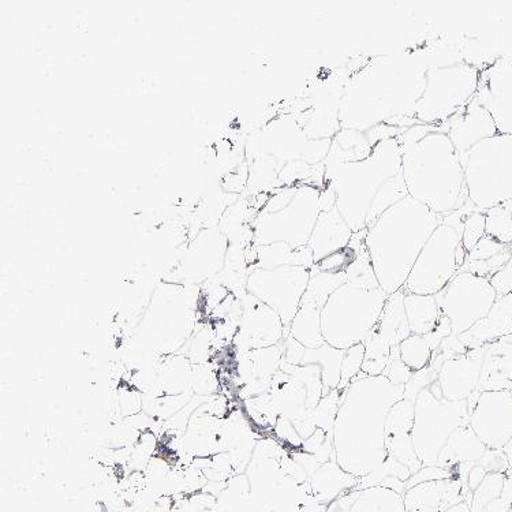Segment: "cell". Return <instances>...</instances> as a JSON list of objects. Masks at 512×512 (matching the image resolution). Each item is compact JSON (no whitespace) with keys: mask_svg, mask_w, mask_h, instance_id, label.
Segmentation results:
<instances>
[{"mask_svg":"<svg viewBox=\"0 0 512 512\" xmlns=\"http://www.w3.org/2000/svg\"><path fill=\"white\" fill-rule=\"evenodd\" d=\"M428 67L413 55L372 59L345 87L339 111L342 129L368 132L380 125H418L414 114Z\"/></svg>","mask_w":512,"mask_h":512,"instance_id":"1","label":"cell"},{"mask_svg":"<svg viewBox=\"0 0 512 512\" xmlns=\"http://www.w3.org/2000/svg\"><path fill=\"white\" fill-rule=\"evenodd\" d=\"M405 386L386 376L355 380L340 395L334 429L336 462L362 478L386 461V421L391 407L403 399Z\"/></svg>","mask_w":512,"mask_h":512,"instance_id":"2","label":"cell"},{"mask_svg":"<svg viewBox=\"0 0 512 512\" xmlns=\"http://www.w3.org/2000/svg\"><path fill=\"white\" fill-rule=\"evenodd\" d=\"M325 168V185L353 233L368 230L407 194L398 137L377 142L368 158Z\"/></svg>","mask_w":512,"mask_h":512,"instance_id":"3","label":"cell"},{"mask_svg":"<svg viewBox=\"0 0 512 512\" xmlns=\"http://www.w3.org/2000/svg\"><path fill=\"white\" fill-rule=\"evenodd\" d=\"M407 194L447 216L469 201L461 155L442 126L414 125L398 137Z\"/></svg>","mask_w":512,"mask_h":512,"instance_id":"4","label":"cell"},{"mask_svg":"<svg viewBox=\"0 0 512 512\" xmlns=\"http://www.w3.org/2000/svg\"><path fill=\"white\" fill-rule=\"evenodd\" d=\"M443 216L410 196L388 209L366 230L365 246L381 289H403L411 269Z\"/></svg>","mask_w":512,"mask_h":512,"instance_id":"5","label":"cell"},{"mask_svg":"<svg viewBox=\"0 0 512 512\" xmlns=\"http://www.w3.org/2000/svg\"><path fill=\"white\" fill-rule=\"evenodd\" d=\"M321 190L312 185L283 186L274 190L252 223L254 246H308L321 213Z\"/></svg>","mask_w":512,"mask_h":512,"instance_id":"6","label":"cell"},{"mask_svg":"<svg viewBox=\"0 0 512 512\" xmlns=\"http://www.w3.org/2000/svg\"><path fill=\"white\" fill-rule=\"evenodd\" d=\"M472 205L467 201L458 211L443 216L411 269L403 286L406 294L436 295L459 274L467 259L462 244L463 226Z\"/></svg>","mask_w":512,"mask_h":512,"instance_id":"7","label":"cell"},{"mask_svg":"<svg viewBox=\"0 0 512 512\" xmlns=\"http://www.w3.org/2000/svg\"><path fill=\"white\" fill-rule=\"evenodd\" d=\"M388 294L381 289L340 286L321 309V331L325 343L347 350L364 342L379 324Z\"/></svg>","mask_w":512,"mask_h":512,"instance_id":"8","label":"cell"},{"mask_svg":"<svg viewBox=\"0 0 512 512\" xmlns=\"http://www.w3.org/2000/svg\"><path fill=\"white\" fill-rule=\"evenodd\" d=\"M469 201L488 211L512 200V136L496 134L462 158Z\"/></svg>","mask_w":512,"mask_h":512,"instance_id":"9","label":"cell"},{"mask_svg":"<svg viewBox=\"0 0 512 512\" xmlns=\"http://www.w3.org/2000/svg\"><path fill=\"white\" fill-rule=\"evenodd\" d=\"M480 82V69L469 62L429 66L414 119L421 125H444L472 102Z\"/></svg>","mask_w":512,"mask_h":512,"instance_id":"10","label":"cell"},{"mask_svg":"<svg viewBox=\"0 0 512 512\" xmlns=\"http://www.w3.org/2000/svg\"><path fill=\"white\" fill-rule=\"evenodd\" d=\"M470 425L467 401H447L439 380L418 395L414 403L413 444L422 466H436L452 433Z\"/></svg>","mask_w":512,"mask_h":512,"instance_id":"11","label":"cell"},{"mask_svg":"<svg viewBox=\"0 0 512 512\" xmlns=\"http://www.w3.org/2000/svg\"><path fill=\"white\" fill-rule=\"evenodd\" d=\"M190 306L192 300L185 286L179 283L160 284L141 321L144 345L159 353H174L179 349L189 336Z\"/></svg>","mask_w":512,"mask_h":512,"instance_id":"12","label":"cell"},{"mask_svg":"<svg viewBox=\"0 0 512 512\" xmlns=\"http://www.w3.org/2000/svg\"><path fill=\"white\" fill-rule=\"evenodd\" d=\"M435 297L443 315L451 321L452 334L461 335L488 316L497 294L489 279L459 272Z\"/></svg>","mask_w":512,"mask_h":512,"instance_id":"13","label":"cell"},{"mask_svg":"<svg viewBox=\"0 0 512 512\" xmlns=\"http://www.w3.org/2000/svg\"><path fill=\"white\" fill-rule=\"evenodd\" d=\"M250 269V268H249ZM310 269L279 267L250 269L246 291L275 310L284 327L290 328L308 289Z\"/></svg>","mask_w":512,"mask_h":512,"instance_id":"14","label":"cell"},{"mask_svg":"<svg viewBox=\"0 0 512 512\" xmlns=\"http://www.w3.org/2000/svg\"><path fill=\"white\" fill-rule=\"evenodd\" d=\"M470 426L489 450H503L512 440V390L481 392Z\"/></svg>","mask_w":512,"mask_h":512,"instance_id":"15","label":"cell"},{"mask_svg":"<svg viewBox=\"0 0 512 512\" xmlns=\"http://www.w3.org/2000/svg\"><path fill=\"white\" fill-rule=\"evenodd\" d=\"M241 301L242 316L238 334L234 338L238 350L249 351L279 345L284 339L286 327L278 313L249 293Z\"/></svg>","mask_w":512,"mask_h":512,"instance_id":"16","label":"cell"},{"mask_svg":"<svg viewBox=\"0 0 512 512\" xmlns=\"http://www.w3.org/2000/svg\"><path fill=\"white\" fill-rule=\"evenodd\" d=\"M229 245V239L218 227L201 230L183 254V279L196 284L216 278L226 263Z\"/></svg>","mask_w":512,"mask_h":512,"instance_id":"17","label":"cell"},{"mask_svg":"<svg viewBox=\"0 0 512 512\" xmlns=\"http://www.w3.org/2000/svg\"><path fill=\"white\" fill-rule=\"evenodd\" d=\"M476 97L492 115L497 132L512 136V66L495 65L481 73Z\"/></svg>","mask_w":512,"mask_h":512,"instance_id":"18","label":"cell"},{"mask_svg":"<svg viewBox=\"0 0 512 512\" xmlns=\"http://www.w3.org/2000/svg\"><path fill=\"white\" fill-rule=\"evenodd\" d=\"M440 126L451 138L461 159L470 149L476 147L478 142L499 134L492 115L482 106L477 97H474L472 102L462 108L450 121Z\"/></svg>","mask_w":512,"mask_h":512,"instance_id":"19","label":"cell"},{"mask_svg":"<svg viewBox=\"0 0 512 512\" xmlns=\"http://www.w3.org/2000/svg\"><path fill=\"white\" fill-rule=\"evenodd\" d=\"M414 403L401 399L391 407L386 421V450L410 470L411 476L422 469L413 444Z\"/></svg>","mask_w":512,"mask_h":512,"instance_id":"20","label":"cell"},{"mask_svg":"<svg viewBox=\"0 0 512 512\" xmlns=\"http://www.w3.org/2000/svg\"><path fill=\"white\" fill-rule=\"evenodd\" d=\"M485 350L487 346L469 350L455 360L444 361L439 373V384L447 401H467L478 391Z\"/></svg>","mask_w":512,"mask_h":512,"instance_id":"21","label":"cell"},{"mask_svg":"<svg viewBox=\"0 0 512 512\" xmlns=\"http://www.w3.org/2000/svg\"><path fill=\"white\" fill-rule=\"evenodd\" d=\"M466 496L462 481L452 477L407 489L403 502L406 512H443L455 504L466 502Z\"/></svg>","mask_w":512,"mask_h":512,"instance_id":"22","label":"cell"},{"mask_svg":"<svg viewBox=\"0 0 512 512\" xmlns=\"http://www.w3.org/2000/svg\"><path fill=\"white\" fill-rule=\"evenodd\" d=\"M512 334V294L497 297L491 312L485 319L474 324L469 331L458 335L469 350L480 349Z\"/></svg>","mask_w":512,"mask_h":512,"instance_id":"23","label":"cell"},{"mask_svg":"<svg viewBox=\"0 0 512 512\" xmlns=\"http://www.w3.org/2000/svg\"><path fill=\"white\" fill-rule=\"evenodd\" d=\"M353 235V230L340 215L336 205L321 211L308 244L315 257V263H320L325 257L347 248Z\"/></svg>","mask_w":512,"mask_h":512,"instance_id":"24","label":"cell"},{"mask_svg":"<svg viewBox=\"0 0 512 512\" xmlns=\"http://www.w3.org/2000/svg\"><path fill=\"white\" fill-rule=\"evenodd\" d=\"M477 390H512V334L487 345Z\"/></svg>","mask_w":512,"mask_h":512,"instance_id":"25","label":"cell"},{"mask_svg":"<svg viewBox=\"0 0 512 512\" xmlns=\"http://www.w3.org/2000/svg\"><path fill=\"white\" fill-rule=\"evenodd\" d=\"M360 478L351 476L338 465L336 461H330L320 466L312 477L309 484L312 495L323 506H330L339 497L355 491Z\"/></svg>","mask_w":512,"mask_h":512,"instance_id":"26","label":"cell"},{"mask_svg":"<svg viewBox=\"0 0 512 512\" xmlns=\"http://www.w3.org/2000/svg\"><path fill=\"white\" fill-rule=\"evenodd\" d=\"M487 450V446L481 442L472 426H461L448 439L440 452L436 466L452 470L461 463H478Z\"/></svg>","mask_w":512,"mask_h":512,"instance_id":"27","label":"cell"},{"mask_svg":"<svg viewBox=\"0 0 512 512\" xmlns=\"http://www.w3.org/2000/svg\"><path fill=\"white\" fill-rule=\"evenodd\" d=\"M405 291L403 289L388 295L386 305L381 312L377 334L391 347L399 346L411 335L405 309Z\"/></svg>","mask_w":512,"mask_h":512,"instance_id":"28","label":"cell"},{"mask_svg":"<svg viewBox=\"0 0 512 512\" xmlns=\"http://www.w3.org/2000/svg\"><path fill=\"white\" fill-rule=\"evenodd\" d=\"M375 145L369 140L368 134L353 129H340L332 138L330 152L324 160V167L336 164L357 162L368 158Z\"/></svg>","mask_w":512,"mask_h":512,"instance_id":"29","label":"cell"},{"mask_svg":"<svg viewBox=\"0 0 512 512\" xmlns=\"http://www.w3.org/2000/svg\"><path fill=\"white\" fill-rule=\"evenodd\" d=\"M345 497L346 512H406L403 495L387 488L361 489Z\"/></svg>","mask_w":512,"mask_h":512,"instance_id":"30","label":"cell"},{"mask_svg":"<svg viewBox=\"0 0 512 512\" xmlns=\"http://www.w3.org/2000/svg\"><path fill=\"white\" fill-rule=\"evenodd\" d=\"M256 248L257 264L253 268L275 269L290 265V267L312 269L316 264L309 246L294 249L290 245L279 242V244L256 246Z\"/></svg>","mask_w":512,"mask_h":512,"instance_id":"31","label":"cell"},{"mask_svg":"<svg viewBox=\"0 0 512 512\" xmlns=\"http://www.w3.org/2000/svg\"><path fill=\"white\" fill-rule=\"evenodd\" d=\"M405 309L411 335L431 334L443 316L435 295L406 294Z\"/></svg>","mask_w":512,"mask_h":512,"instance_id":"32","label":"cell"},{"mask_svg":"<svg viewBox=\"0 0 512 512\" xmlns=\"http://www.w3.org/2000/svg\"><path fill=\"white\" fill-rule=\"evenodd\" d=\"M345 350L336 349L325 343L319 349H306L301 365H317L321 368L323 377V396L338 390L342 377V362Z\"/></svg>","mask_w":512,"mask_h":512,"instance_id":"33","label":"cell"},{"mask_svg":"<svg viewBox=\"0 0 512 512\" xmlns=\"http://www.w3.org/2000/svg\"><path fill=\"white\" fill-rule=\"evenodd\" d=\"M290 336L304 345L306 349H319L325 345L321 331V309L316 305L302 302L300 310L290 325Z\"/></svg>","mask_w":512,"mask_h":512,"instance_id":"34","label":"cell"},{"mask_svg":"<svg viewBox=\"0 0 512 512\" xmlns=\"http://www.w3.org/2000/svg\"><path fill=\"white\" fill-rule=\"evenodd\" d=\"M411 477V472L405 465L387 457L383 465L376 469L375 472L368 476L360 478L355 491L368 489L373 487H381L391 489L398 492L399 495L406 493V481Z\"/></svg>","mask_w":512,"mask_h":512,"instance_id":"35","label":"cell"},{"mask_svg":"<svg viewBox=\"0 0 512 512\" xmlns=\"http://www.w3.org/2000/svg\"><path fill=\"white\" fill-rule=\"evenodd\" d=\"M346 283V272L332 274V272H321L316 267H313L310 269L308 289H306L302 302L316 305L317 308L323 309L327 301L330 300L331 295Z\"/></svg>","mask_w":512,"mask_h":512,"instance_id":"36","label":"cell"},{"mask_svg":"<svg viewBox=\"0 0 512 512\" xmlns=\"http://www.w3.org/2000/svg\"><path fill=\"white\" fill-rule=\"evenodd\" d=\"M280 371L289 373L295 379L300 380L308 391V409H316L323 398V377L321 368L317 365H290L282 360Z\"/></svg>","mask_w":512,"mask_h":512,"instance_id":"37","label":"cell"},{"mask_svg":"<svg viewBox=\"0 0 512 512\" xmlns=\"http://www.w3.org/2000/svg\"><path fill=\"white\" fill-rule=\"evenodd\" d=\"M402 361L411 372H418L431 365L433 350L426 335H410L399 345Z\"/></svg>","mask_w":512,"mask_h":512,"instance_id":"38","label":"cell"},{"mask_svg":"<svg viewBox=\"0 0 512 512\" xmlns=\"http://www.w3.org/2000/svg\"><path fill=\"white\" fill-rule=\"evenodd\" d=\"M485 219L489 237L504 245H512V200L485 211Z\"/></svg>","mask_w":512,"mask_h":512,"instance_id":"39","label":"cell"},{"mask_svg":"<svg viewBox=\"0 0 512 512\" xmlns=\"http://www.w3.org/2000/svg\"><path fill=\"white\" fill-rule=\"evenodd\" d=\"M444 364V358L439 353H433L431 365L421 369V371L414 372L411 379L407 381L405 386V394L403 399L416 403L418 395L426 388L431 387L435 381L439 380L440 369Z\"/></svg>","mask_w":512,"mask_h":512,"instance_id":"40","label":"cell"},{"mask_svg":"<svg viewBox=\"0 0 512 512\" xmlns=\"http://www.w3.org/2000/svg\"><path fill=\"white\" fill-rule=\"evenodd\" d=\"M346 275L347 283L354 284V286L362 287V289H379V280L373 271L371 257H369L365 244L362 245L353 264L346 269Z\"/></svg>","mask_w":512,"mask_h":512,"instance_id":"41","label":"cell"},{"mask_svg":"<svg viewBox=\"0 0 512 512\" xmlns=\"http://www.w3.org/2000/svg\"><path fill=\"white\" fill-rule=\"evenodd\" d=\"M504 480H506V474L488 473L484 481L481 482L480 487L473 492L470 512H487L489 504L502 493Z\"/></svg>","mask_w":512,"mask_h":512,"instance_id":"42","label":"cell"},{"mask_svg":"<svg viewBox=\"0 0 512 512\" xmlns=\"http://www.w3.org/2000/svg\"><path fill=\"white\" fill-rule=\"evenodd\" d=\"M340 392L331 391L327 396H323L316 409L312 410L313 421L317 429H323L328 435L334 437L336 414L339 410Z\"/></svg>","mask_w":512,"mask_h":512,"instance_id":"43","label":"cell"},{"mask_svg":"<svg viewBox=\"0 0 512 512\" xmlns=\"http://www.w3.org/2000/svg\"><path fill=\"white\" fill-rule=\"evenodd\" d=\"M487 235V219L485 212L472 205L466 213L465 226H463L462 244L467 253L470 252Z\"/></svg>","mask_w":512,"mask_h":512,"instance_id":"44","label":"cell"},{"mask_svg":"<svg viewBox=\"0 0 512 512\" xmlns=\"http://www.w3.org/2000/svg\"><path fill=\"white\" fill-rule=\"evenodd\" d=\"M365 360V346L364 343L351 346L350 349L345 350V357L342 362V377H340V384L338 391L343 394L349 388L351 381L354 377L361 373L362 364Z\"/></svg>","mask_w":512,"mask_h":512,"instance_id":"45","label":"cell"},{"mask_svg":"<svg viewBox=\"0 0 512 512\" xmlns=\"http://www.w3.org/2000/svg\"><path fill=\"white\" fill-rule=\"evenodd\" d=\"M301 450L315 455L321 465L336 461L334 437L328 435L323 429H316V432L309 439L304 440Z\"/></svg>","mask_w":512,"mask_h":512,"instance_id":"46","label":"cell"},{"mask_svg":"<svg viewBox=\"0 0 512 512\" xmlns=\"http://www.w3.org/2000/svg\"><path fill=\"white\" fill-rule=\"evenodd\" d=\"M358 252H360V249L357 250L351 248V246H347V248L339 250V252L331 254V256L325 257V259L321 260L320 263L315 264V267L321 272H332V274L346 272V269L353 264Z\"/></svg>","mask_w":512,"mask_h":512,"instance_id":"47","label":"cell"},{"mask_svg":"<svg viewBox=\"0 0 512 512\" xmlns=\"http://www.w3.org/2000/svg\"><path fill=\"white\" fill-rule=\"evenodd\" d=\"M510 245H504L502 242L496 241L489 235H485L480 242L469 253H467L466 263H482L493 259L504 252Z\"/></svg>","mask_w":512,"mask_h":512,"instance_id":"48","label":"cell"},{"mask_svg":"<svg viewBox=\"0 0 512 512\" xmlns=\"http://www.w3.org/2000/svg\"><path fill=\"white\" fill-rule=\"evenodd\" d=\"M383 376H386L395 386H406L407 381L413 376V372H411L410 368H407L405 362L402 361L399 346L391 347L390 361H388Z\"/></svg>","mask_w":512,"mask_h":512,"instance_id":"49","label":"cell"},{"mask_svg":"<svg viewBox=\"0 0 512 512\" xmlns=\"http://www.w3.org/2000/svg\"><path fill=\"white\" fill-rule=\"evenodd\" d=\"M274 433L276 439H278L284 447L291 448V451L301 450L304 440L298 435L297 429H295L293 422H291L289 418L280 416L278 422H276Z\"/></svg>","mask_w":512,"mask_h":512,"instance_id":"50","label":"cell"},{"mask_svg":"<svg viewBox=\"0 0 512 512\" xmlns=\"http://www.w3.org/2000/svg\"><path fill=\"white\" fill-rule=\"evenodd\" d=\"M452 477H454V474L451 470L439 466H424L406 481V491L416 487V485L424 484V482L447 480V478Z\"/></svg>","mask_w":512,"mask_h":512,"instance_id":"51","label":"cell"},{"mask_svg":"<svg viewBox=\"0 0 512 512\" xmlns=\"http://www.w3.org/2000/svg\"><path fill=\"white\" fill-rule=\"evenodd\" d=\"M478 465L484 467L487 473L506 474L510 470L507 455L503 450H487Z\"/></svg>","mask_w":512,"mask_h":512,"instance_id":"52","label":"cell"},{"mask_svg":"<svg viewBox=\"0 0 512 512\" xmlns=\"http://www.w3.org/2000/svg\"><path fill=\"white\" fill-rule=\"evenodd\" d=\"M467 351H469V349L459 340L458 335L451 334L443 340L442 345H440L436 353L442 355L444 361H450L462 357Z\"/></svg>","mask_w":512,"mask_h":512,"instance_id":"53","label":"cell"},{"mask_svg":"<svg viewBox=\"0 0 512 512\" xmlns=\"http://www.w3.org/2000/svg\"><path fill=\"white\" fill-rule=\"evenodd\" d=\"M497 297L512 294V260L489 279Z\"/></svg>","mask_w":512,"mask_h":512,"instance_id":"54","label":"cell"},{"mask_svg":"<svg viewBox=\"0 0 512 512\" xmlns=\"http://www.w3.org/2000/svg\"><path fill=\"white\" fill-rule=\"evenodd\" d=\"M512 508V473H506L503 491L496 500L487 507V512H508Z\"/></svg>","mask_w":512,"mask_h":512,"instance_id":"55","label":"cell"},{"mask_svg":"<svg viewBox=\"0 0 512 512\" xmlns=\"http://www.w3.org/2000/svg\"><path fill=\"white\" fill-rule=\"evenodd\" d=\"M452 334V325L451 321L447 319L446 316H442V319H440L439 324H437V327L435 330L431 332V334H428V340L429 343H431V347L433 350V353H436L437 350H439L440 345H442V342L444 339L447 338V336H450Z\"/></svg>","mask_w":512,"mask_h":512,"instance_id":"56","label":"cell"},{"mask_svg":"<svg viewBox=\"0 0 512 512\" xmlns=\"http://www.w3.org/2000/svg\"><path fill=\"white\" fill-rule=\"evenodd\" d=\"M487 474L484 467L477 463V465L473 467L472 472H470L469 478H467V489L472 493L476 491Z\"/></svg>","mask_w":512,"mask_h":512,"instance_id":"57","label":"cell"},{"mask_svg":"<svg viewBox=\"0 0 512 512\" xmlns=\"http://www.w3.org/2000/svg\"><path fill=\"white\" fill-rule=\"evenodd\" d=\"M327 512H346V497H339L334 503L327 508Z\"/></svg>","mask_w":512,"mask_h":512,"instance_id":"58","label":"cell"},{"mask_svg":"<svg viewBox=\"0 0 512 512\" xmlns=\"http://www.w3.org/2000/svg\"><path fill=\"white\" fill-rule=\"evenodd\" d=\"M443 512H470V506L469 503L462 502L459 504H455V506L447 508V510Z\"/></svg>","mask_w":512,"mask_h":512,"instance_id":"59","label":"cell"},{"mask_svg":"<svg viewBox=\"0 0 512 512\" xmlns=\"http://www.w3.org/2000/svg\"><path fill=\"white\" fill-rule=\"evenodd\" d=\"M504 454L507 455L508 465H510V470L508 472L512 473V440L507 444L506 447L503 448Z\"/></svg>","mask_w":512,"mask_h":512,"instance_id":"60","label":"cell"},{"mask_svg":"<svg viewBox=\"0 0 512 512\" xmlns=\"http://www.w3.org/2000/svg\"><path fill=\"white\" fill-rule=\"evenodd\" d=\"M508 512H512V508H511V510H510V511H508Z\"/></svg>","mask_w":512,"mask_h":512,"instance_id":"61","label":"cell"}]
</instances>
